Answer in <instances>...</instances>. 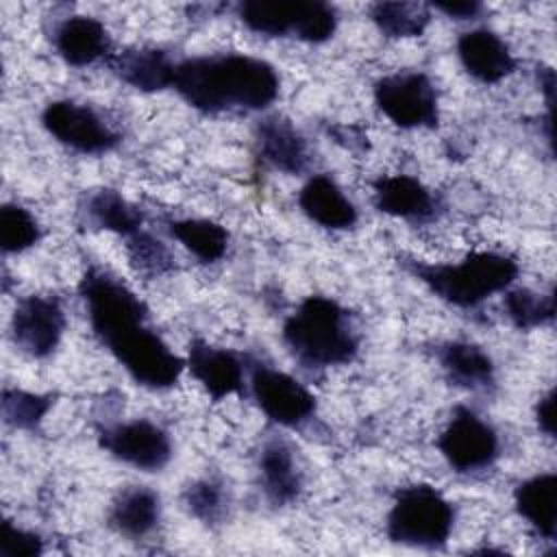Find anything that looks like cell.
I'll return each mask as SVG.
<instances>
[{
	"instance_id": "1",
	"label": "cell",
	"mask_w": 557,
	"mask_h": 557,
	"mask_svg": "<svg viewBox=\"0 0 557 557\" xmlns=\"http://www.w3.org/2000/svg\"><path fill=\"white\" fill-rule=\"evenodd\" d=\"M78 294L94 337L137 385L165 392L181 381L185 357L148 324L146 302L120 276L89 263L78 281Z\"/></svg>"
},
{
	"instance_id": "2",
	"label": "cell",
	"mask_w": 557,
	"mask_h": 557,
	"mask_svg": "<svg viewBox=\"0 0 557 557\" xmlns=\"http://www.w3.org/2000/svg\"><path fill=\"white\" fill-rule=\"evenodd\" d=\"M172 89L205 115L255 113L281 94V76L272 63L239 52L198 54L176 61Z\"/></svg>"
},
{
	"instance_id": "3",
	"label": "cell",
	"mask_w": 557,
	"mask_h": 557,
	"mask_svg": "<svg viewBox=\"0 0 557 557\" xmlns=\"http://www.w3.org/2000/svg\"><path fill=\"white\" fill-rule=\"evenodd\" d=\"M281 339L292 359L307 372L348 366L361 350V331L339 300L311 294L285 318Z\"/></svg>"
},
{
	"instance_id": "4",
	"label": "cell",
	"mask_w": 557,
	"mask_h": 557,
	"mask_svg": "<svg viewBox=\"0 0 557 557\" xmlns=\"http://www.w3.org/2000/svg\"><path fill=\"white\" fill-rule=\"evenodd\" d=\"M403 265L435 298L457 309H476L494 294L509 289L520 274L516 257L500 250H472L448 263L407 259Z\"/></svg>"
},
{
	"instance_id": "5",
	"label": "cell",
	"mask_w": 557,
	"mask_h": 557,
	"mask_svg": "<svg viewBox=\"0 0 557 557\" xmlns=\"http://www.w3.org/2000/svg\"><path fill=\"white\" fill-rule=\"evenodd\" d=\"M455 505L429 483H409L394 492L385 516V535L392 544L442 550L455 529Z\"/></svg>"
},
{
	"instance_id": "6",
	"label": "cell",
	"mask_w": 557,
	"mask_h": 557,
	"mask_svg": "<svg viewBox=\"0 0 557 557\" xmlns=\"http://www.w3.org/2000/svg\"><path fill=\"white\" fill-rule=\"evenodd\" d=\"M372 100L396 128L416 131L440 124L437 87L424 72L403 70L376 78Z\"/></svg>"
},
{
	"instance_id": "7",
	"label": "cell",
	"mask_w": 557,
	"mask_h": 557,
	"mask_svg": "<svg viewBox=\"0 0 557 557\" xmlns=\"http://www.w3.org/2000/svg\"><path fill=\"white\" fill-rule=\"evenodd\" d=\"M248 392L261 413L283 429H300L315 418V396L296 376L276 370L261 359H246Z\"/></svg>"
},
{
	"instance_id": "8",
	"label": "cell",
	"mask_w": 557,
	"mask_h": 557,
	"mask_svg": "<svg viewBox=\"0 0 557 557\" xmlns=\"http://www.w3.org/2000/svg\"><path fill=\"white\" fill-rule=\"evenodd\" d=\"M437 450L459 474L490 470L500 457L498 431L468 405H457L437 435Z\"/></svg>"
},
{
	"instance_id": "9",
	"label": "cell",
	"mask_w": 557,
	"mask_h": 557,
	"mask_svg": "<svg viewBox=\"0 0 557 557\" xmlns=\"http://www.w3.org/2000/svg\"><path fill=\"white\" fill-rule=\"evenodd\" d=\"M39 120L54 141L78 154H107L122 141L117 128L98 109L70 98L50 100Z\"/></svg>"
},
{
	"instance_id": "10",
	"label": "cell",
	"mask_w": 557,
	"mask_h": 557,
	"mask_svg": "<svg viewBox=\"0 0 557 557\" xmlns=\"http://www.w3.org/2000/svg\"><path fill=\"white\" fill-rule=\"evenodd\" d=\"M96 437L109 457L139 472H161L174 455L170 433L148 418L104 422Z\"/></svg>"
},
{
	"instance_id": "11",
	"label": "cell",
	"mask_w": 557,
	"mask_h": 557,
	"mask_svg": "<svg viewBox=\"0 0 557 557\" xmlns=\"http://www.w3.org/2000/svg\"><path fill=\"white\" fill-rule=\"evenodd\" d=\"M67 326L63 302L54 294L22 296L11 313L13 344L30 359H48L61 346Z\"/></svg>"
},
{
	"instance_id": "12",
	"label": "cell",
	"mask_w": 557,
	"mask_h": 557,
	"mask_svg": "<svg viewBox=\"0 0 557 557\" xmlns=\"http://www.w3.org/2000/svg\"><path fill=\"white\" fill-rule=\"evenodd\" d=\"M185 363L189 374L213 403H220L226 396H244L248 392L246 359L228 348L213 346L202 337H191Z\"/></svg>"
},
{
	"instance_id": "13",
	"label": "cell",
	"mask_w": 557,
	"mask_h": 557,
	"mask_svg": "<svg viewBox=\"0 0 557 557\" xmlns=\"http://www.w3.org/2000/svg\"><path fill=\"white\" fill-rule=\"evenodd\" d=\"M259 490L265 503L274 509L289 507L296 503L305 487V470L298 461L294 446L283 437L263 440L257 453Z\"/></svg>"
},
{
	"instance_id": "14",
	"label": "cell",
	"mask_w": 557,
	"mask_h": 557,
	"mask_svg": "<svg viewBox=\"0 0 557 557\" xmlns=\"http://www.w3.org/2000/svg\"><path fill=\"white\" fill-rule=\"evenodd\" d=\"M455 52L463 72L481 85H496L518 67V59L509 44L496 30L485 26L463 30L455 41Z\"/></svg>"
},
{
	"instance_id": "15",
	"label": "cell",
	"mask_w": 557,
	"mask_h": 557,
	"mask_svg": "<svg viewBox=\"0 0 557 557\" xmlns=\"http://www.w3.org/2000/svg\"><path fill=\"white\" fill-rule=\"evenodd\" d=\"M372 202L381 213L409 224L433 222L442 211L440 198L411 174L379 176L372 183Z\"/></svg>"
},
{
	"instance_id": "16",
	"label": "cell",
	"mask_w": 557,
	"mask_h": 557,
	"mask_svg": "<svg viewBox=\"0 0 557 557\" xmlns=\"http://www.w3.org/2000/svg\"><path fill=\"white\" fill-rule=\"evenodd\" d=\"M255 144L261 161L287 176H302L311 170L309 141L283 115L261 117L255 126Z\"/></svg>"
},
{
	"instance_id": "17",
	"label": "cell",
	"mask_w": 557,
	"mask_h": 557,
	"mask_svg": "<svg viewBox=\"0 0 557 557\" xmlns=\"http://www.w3.org/2000/svg\"><path fill=\"white\" fill-rule=\"evenodd\" d=\"M433 355L453 387L472 394H490L496 387V366L483 346L470 339H444L435 344Z\"/></svg>"
},
{
	"instance_id": "18",
	"label": "cell",
	"mask_w": 557,
	"mask_h": 557,
	"mask_svg": "<svg viewBox=\"0 0 557 557\" xmlns=\"http://www.w3.org/2000/svg\"><path fill=\"white\" fill-rule=\"evenodd\" d=\"M52 46L63 63L87 67L113 54L107 26L94 15H67L52 30Z\"/></svg>"
},
{
	"instance_id": "19",
	"label": "cell",
	"mask_w": 557,
	"mask_h": 557,
	"mask_svg": "<svg viewBox=\"0 0 557 557\" xmlns=\"http://www.w3.org/2000/svg\"><path fill=\"white\" fill-rule=\"evenodd\" d=\"M104 63L115 78L144 94L163 91L174 83L176 61L154 46H131L117 50Z\"/></svg>"
},
{
	"instance_id": "20",
	"label": "cell",
	"mask_w": 557,
	"mask_h": 557,
	"mask_svg": "<svg viewBox=\"0 0 557 557\" xmlns=\"http://www.w3.org/2000/svg\"><path fill=\"white\" fill-rule=\"evenodd\" d=\"M298 207L313 224L326 231H348L357 224L359 211L331 174H311L298 191Z\"/></svg>"
},
{
	"instance_id": "21",
	"label": "cell",
	"mask_w": 557,
	"mask_h": 557,
	"mask_svg": "<svg viewBox=\"0 0 557 557\" xmlns=\"http://www.w3.org/2000/svg\"><path fill=\"white\" fill-rule=\"evenodd\" d=\"M107 520L120 537L146 540L161 522V496L148 485L122 487L109 505Z\"/></svg>"
},
{
	"instance_id": "22",
	"label": "cell",
	"mask_w": 557,
	"mask_h": 557,
	"mask_svg": "<svg viewBox=\"0 0 557 557\" xmlns=\"http://www.w3.org/2000/svg\"><path fill=\"white\" fill-rule=\"evenodd\" d=\"M516 513L546 542L557 535V474L542 472L520 481L513 490Z\"/></svg>"
},
{
	"instance_id": "23",
	"label": "cell",
	"mask_w": 557,
	"mask_h": 557,
	"mask_svg": "<svg viewBox=\"0 0 557 557\" xmlns=\"http://www.w3.org/2000/svg\"><path fill=\"white\" fill-rule=\"evenodd\" d=\"M81 213L89 226L115 233L124 239L144 228V211L111 187L89 191L81 205Z\"/></svg>"
},
{
	"instance_id": "24",
	"label": "cell",
	"mask_w": 557,
	"mask_h": 557,
	"mask_svg": "<svg viewBox=\"0 0 557 557\" xmlns=\"http://www.w3.org/2000/svg\"><path fill=\"white\" fill-rule=\"evenodd\" d=\"M239 22L263 37H298L307 2L296 0H244L235 7Z\"/></svg>"
},
{
	"instance_id": "25",
	"label": "cell",
	"mask_w": 557,
	"mask_h": 557,
	"mask_svg": "<svg viewBox=\"0 0 557 557\" xmlns=\"http://www.w3.org/2000/svg\"><path fill=\"white\" fill-rule=\"evenodd\" d=\"M168 233L198 261L215 263L220 261L226 250L231 235L226 226L209 218H174L165 222Z\"/></svg>"
},
{
	"instance_id": "26",
	"label": "cell",
	"mask_w": 557,
	"mask_h": 557,
	"mask_svg": "<svg viewBox=\"0 0 557 557\" xmlns=\"http://www.w3.org/2000/svg\"><path fill=\"white\" fill-rule=\"evenodd\" d=\"M368 17L383 37L409 39L420 37L429 28L433 9L424 2H372Z\"/></svg>"
},
{
	"instance_id": "27",
	"label": "cell",
	"mask_w": 557,
	"mask_h": 557,
	"mask_svg": "<svg viewBox=\"0 0 557 557\" xmlns=\"http://www.w3.org/2000/svg\"><path fill=\"white\" fill-rule=\"evenodd\" d=\"M181 503H183V509L194 520H198L209 529L222 527L231 509V496H228L226 483L213 474H205L187 483L183 487Z\"/></svg>"
},
{
	"instance_id": "28",
	"label": "cell",
	"mask_w": 557,
	"mask_h": 557,
	"mask_svg": "<svg viewBox=\"0 0 557 557\" xmlns=\"http://www.w3.org/2000/svg\"><path fill=\"white\" fill-rule=\"evenodd\" d=\"M507 320L520 331H533L555 320L553 292H535L529 287H509L503 298Z\"/></svg>"
},
{
	"instance_id": "29",
	"label": "cell",
	"mask_w": 557,
	"mask_h": 557,
	"mask_svg": "<svg viewBox=\"0 0 557 557\" xmlns=\"http://www.w3.org/2000/svg\"><path fill=\"white\" fill-rule=\"evenodd\" d=\"M126 257L133 272L148 281L168 276L176 270V259L172 250L146 228H139L137 233L126 237Z\"/></svg>"
},
{
	"instance_id": "30",
	"label": "cell",
	"mask_w": 557,
	"mask_h": 557,
	"mask_svg": "<svg viewBox=\"0 0 557 557\" xmlns=\"http://www.w3.org/2000/svg\"><path fill=\"white\" fill-rule=\"evenodd\" d=\"M54 394L28 392L20 387H4L2 389V420L9 429L15 431H35L44 418L54 407Z\"/></svg>"
},
{
	"instance_id": "31",
	"label": "cell",
	"mask_w": 557,
	"mask_h": 557,
	"mask_svg": "<svg viewBox=\"0 0 557 557\" xmlns=\"http://www.w3.org/2000/svg\"><path fill=\"white\" fill-rule=\"evenodd\" d=\"M44 231L39 220L17 202H4L0 209V248L4 255H20L39 244Z\"/></svg>"
},
{
	"instance_id": "32",
	"label": "cell",
	"mask_w": 557,
	"mask_h": 557,
	"mask_svg": "<svg viewBox=\"0 0 557 557\" xmlns=\"http://www.w3.org/2000/svg\"><path fill=\"white\" fill-rule=\"evenodd\" d=\"M44 553V540L39 533L22 529L11 520L2 522L0 557H37Z\"/></svg>"
},
{
	"instance_id": "33",
	"label": "cell",
	"mask_w": 557,
	"mask_h": 557,
	"mask_svg": "<svg viewBox=\"0 0 557 557\" xmlns=\"http://www.w3.org/2000/svg\"><path fill=\"white\" fill-rule=\"evenodd\" d=\"M431 9L444 13L450 20L457 22H468V20H479V15L485 11V7L476 0H437L433 4H429Z\"/></svg>"
},
{
	"instance_id": "34",
	"label": "cell",
	"mask_w": 557,
	"mask_h": 557,
	"mask_svg": "<svg viewBox=\"0 0 557 557\" xmlns=\"http://www.w3.org/2000/svg\"><path fill=\"white\" fill-rule=\"evenodd\" d=\"M533 420L537 431L548 437L555 440V389L550 387L546 394H542L533 407Z\"/></svg>"
},
{
	"instance_id": "35",
	"label": "cell",
	"mask_w": 557,
	"mask_h": 557,
	"mask_svg": "<svg viewBox=\"0 0 557 557\" xmlns=\"http://www.w3.org/2000/svg\"><path fill=\"white\" fill-rule=\"evenodd\" d=\"M537 85L544 96L546 115H553V100H555V70L550 65H537Z\"/></svg>"
}]
</instances>
